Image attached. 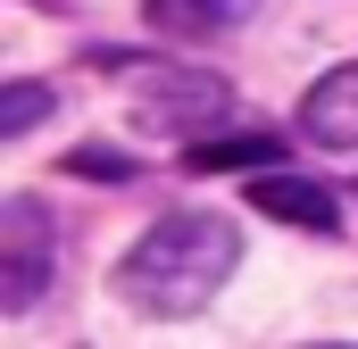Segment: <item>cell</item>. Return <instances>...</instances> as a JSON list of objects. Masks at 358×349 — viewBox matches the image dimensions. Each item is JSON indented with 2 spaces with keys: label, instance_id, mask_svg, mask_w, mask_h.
<instances>
[{
  "label": "cell",
  "instance_id": "cell-3",
  "mask_svg": "<svg viewBox=\"0 0 358 349\" xmlns=\"http://www.w3.org/2000/svg\"><path fill=\"white\" fill-rule=\"evenodd\" d=\"M50 208L42 200H8L0 208V308H34L42 291H50Z\"/></svg>",
  "mask_w": 358,
  "mask_h": 349
},
{
  "label": "cell",
  "instance_id": "cell-1",
  "mask_svg": "<svg viewBox=\"0 0 358 349\" xmlns=\"http://www.w3.org/2000/svg\"><path fill=\"white\" fill-rule=\"evenodd\" d=\"M234 258H242L234 216H217V208H176V216H159V225L117 258V299H125L134 316H200V308L225 291Z\"/></svg>",
  "mask_w": 358,
  "mask_h": 349
},
{
  "label": "cell",
  "instance_id": "cell-8",
  "mask_svg": "<svg viewBox=\"0 0 358 349\" xmlns=\"http://www.w3.org/2000/svg\"><path fill=\"white\" fill-rule=\"evenodd\" d=\"M42 108H50V84H8V91H0V133L42 125Z\"/></svg>",
  "mask_w": 358,
  "mask_h": 349
},
{
  "label": "cell",
  "instance_id": "cell-7",
  "mask_svg": "<svg viewBox=\"0 0 358 349\" xmlns=\"http://www.w3.org/2000/svg\"><path fill=\"white\" fill-rule=\"evenodd\" d=\"M283 158V142L275 133H225V142H192V174H217V167H259L267 174Z\"/></svg>",
  "mask_w": 358,
  "mask_h": 349
},
{
  "label": "cell",
  "instance_id": "cell-6",
  "mask_svg": "<svg viewBox=\"0 0 358 349\" xmlns=\"http://www.w3.org/2000/svg\"><path fill=\"white\" fill-rule=\"evenodd\" d=\"M242 17H259V0H142V25L167 34V42H208Z\"/></svg>",
  "mask_w": 358,
  "mask_h": 349
},
{
  "label": "cell",
  "instance_id": "cell-9",
  "mask_svg": "<svg viewBox=\"0 0 358 349\" xmlns=\"http://www.w3.org/2000/svg\"><path fill=\"white\" fill-rule=\"evenodd\" d=\"M67 167H76V174H92V183H125V174H134L125 158H117V150H76Z\"/></svg>",
  "mask_w": 358,
  "mask_h": 349
},
{
  "label": "cell",
  "instance_id": "cell-5",
  "mask_svg": "<svg viewBox=\"0 0 358 349\" xmlns=\"http://www.w3.org/2000/svg\"><path fill=\"white\" fill-rule=\"evenodd\" d=\"M300 133H308L317 150H358V59L308 84V100H300Z\"/></svg>",
  "mask_w": 358,
  "mask_h": 349
},
{
  "label": "cell",
  "instance_id": "cell-2",
  "mask_svg": "<svg viewBox=\"0 0 358 349\" xmlns=\"http://www.w3.org/2000/svg\"><path fill=\"white\" fill-rule=\"evenodd\" d=\"M234 117V91L225 75H208V67H134V125L142 133H159V142H200L208 125H225Z\"/></svg>",
  "mask_w": 358,
  "mask_h": 349
},
{
  "label": "cell",
  "instance_id": "cell-4",
  "mask_svg": "<svg viewBox=\"0 0 358 349\" xmlns=\"http://www.w3.org/2000/svg\"><path fill=\"white\" fill-rule=\"evenodd\" d=\"M250 208H259V216H275V225H300V233H334V225H342V200H334L325 183L283 174V167L250 174Z\"/></svg>",
  "mask_w": 358,
  "mask_h": 349
}]
</instances>
